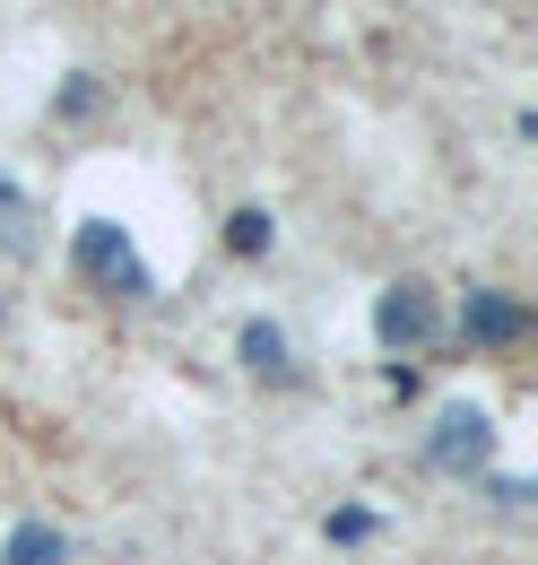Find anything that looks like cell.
<instances>
[{
    "mask_svg": "<svg viewBox=\"0 0 538 565\" xmlns=\"http://www.w3.org/2000/svg\"><path fill=\"white\" fill-rule=\"evenodd\" d=\"M365 531H374V513H365V504H347V513H331V540H365Z\"/></svg>",
    "mask_w": 538,
    "mask_h": 565,
    "instance_id": "cell-8",
    "label": "cell"
},
{
    "mask_svg": "<svg viewBox=\"0 0 538 565\" xmlns=\"http://www.w3.org/2000/svg\"><path fill=\"white\" fill-rule=\"evenodd\" d=\"M69 548H62V531L53 522H18L9 531V548H0V565H62Z\"/></svg>",
    "mask_w": 538,
    "mask_h": 565,
    "instance_id": "cell-5",
    "label": "cell"
},
{
    "mask_svg": "<svg viewBox=\"0 0 538 565\" xmlns=\"http://www.w3.org/2000/svg\"><path fill=\"white\" fill-rule=\"evenodd\" d=\"M9 201H18V192H9V174H0V210H9Z\"/></svg>",
    "mask_w": 538,
    "mask_h": 565,
    "instance_id": "cell-9",
    "label": "cell"
},
{
    "mask_svg": "<svg viewBox=\"0 0 538 565\" xmlns=\"http://www.w3.org/2000/svg\"><path fill=\"white\" fill-rule=\"evenodd\" d=\"M521 331H530V305H513L495 287H470V305H461V340L470 349H513Z\"/></svg>",
    "mask_w": 538,
    "mask_h": 565,
    "instance_id": "cell-3",
    "label": "cell"
},
{
    "mask_svg": "<svg viewBox=\"0 0 538 565\" xmlns=\"http://www.w3.org/2000/svg\"><path fill=\"white\" fill-rule=\"evenodd\" d=\"M69 262H78V270H87V279L122 287V296H148V270H139L131 235H122V226H114V217H87V226H78V244H69Z\"/></svg>",
    "mask_w": 538,
    "mask_h": 565,
    "instance_id": "cell-1",
    "label": "cell"
},
{
    "mask_svg": "<svg viewBox=\"0 0 538 565\" xmlns=\"http://www.w3.org/2000/svg\"><path fill=\"white\" fill-rule=\"evenodd\" d=\"M374 331H383V349H426V340H434V296L400 279L383 305H374Z\"/></svg>",
    "mask_w": 538,
    "mask_h": 565,
    "instance_id": "cell-4",
    "label": "cell"
},
{
    "mask_svg": "<svg viewBox=\"0 0 538 565\" xmlns=\"http://www.w3.org/2000/svg\"><path fill=\"white\" fill-rule=\"evenodd\" d=\"M226 244H235V253H269V217H261V210H235Z\"/></svg>",
    "mask_w": 538,
    "mask_h": 565,
    "instance_id": "cell-7",
    "label": "cell"
},
{
    "mask_svg": "<svg viewBox=\"0 0 538 565\" xmlns=\"http://www.w3.org/2000/svg\"><path fill=\"white\" fill-rule=\"evenodd\" d=\"M244 365L252 374H287V331L278 322H244Z\"/></svg>",
    "mask_w": 538,
    "mask_h": 565,
    "instance_id": "cell-6",
    "label": "cell"
},
{
    "mask_svg": "<svg viewBox=\"0 0 538 565\" xmlns=\"http://www.w3.org/2000/svg\"><path fill=\"white\" fill-rule=\"evenodd\" d=\"M426 452H434V470H452V479L486 470V461H495V426H486V409H443Z\"/></svg>",
    "mask_w": 538,
    "mask_h": 565,
    "instance_id": "cell-2",
    "label": "cell"
}]
</instances>
